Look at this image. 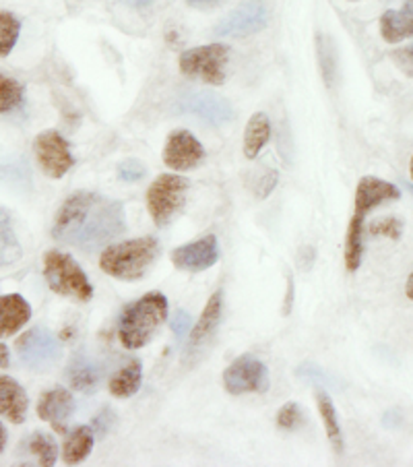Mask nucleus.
I'll list each match as a JSON object with an SVG mask.
<instances>
[{"mask_svg":"<svg viewBox=\"0 0 413 467\" xmlns=\"http://www.w3.org/2000/svg\"><path fill=\"white\" fill-rule=\"evenodd\" d=\"M127 230V215L120 201L104 194L77 191L65 199L52 223V238L83 251L112 243Z\"/></svg>","mask_w":413,"mask_h":467,"instance_id":"obj_1","label":"nucleus"},{"mask_svg":"<svg viewBox=\"0 0 413 467\" xmlns=\"http://www.w3.org/2000/svg\"><path fill=\"white\" fill-rule=\"evenodd\" d=\"M168 318V298L161 292H147L122 310L119 323L120 344L127 349H141L153 339Z\"/></svg>","mask_w":413,"mask_h":467,"instance_id":"obj_2","label":"nucleus"},{"mask_svg":"<svg viewBox=\"0 0 413 467\" xmlns=\"http://www.w3.org/2000/svg\"><path fill=\"white\" fill-rule=\"evenodd\" d=\"M160 240L153 236L124 240L120 244L108 246L99 256V269L106 275L135 282L141 279L160 256Z\"/></svg>","mask_w":413,"mask_h":467,"instance_id":"obj_3","label":"nucleus"},{"mask_svg":"<svg viewBox=\"0 0 413 467\" xmlns=\"http://www.w3.org/2000/svg\"><path fill=\"white\" fill-rule=\"evenodd\" d=\"M44 277L50 290L67 298L89 302L93 298V285L85 275L81 265L71 254L62 251H48L44 256Z\"/></svg>","mask_w":413,"mask_h":467,"instance_id":"obj_4","label":"nucleus"},{"mask_svg":"<svg viewBox=\"0 0 413 467\" xmlns=\"http://www.w3.org/2000/svg\"><path fill=\"white\" fill-rule=\"evenodd\" d=\"M191 182L178 174H160L147 189V209L155 225H168L186 203Z\"/></svg>","mask_w":413,"mask_h":467,"instance_id":"obj_5","label":"nucleus"},{"mask_svg":"<svg viewBox=\"0 0 413 467\" xmlns=\"http://www.w3.org/2000/svg\"><path fill=\"white\" fill-rule=\"evenodd\" d=\"M230 60V46L207 44L184 50L178 60L186 79H199L207 85H222L225 81V67Z\"/></svg>","mask_w":413,"mask_h":467,"instance_id":"obj_6","label":"nucleus"},{"mask_svg":"<svg viewBox=\"0 0 413 467\" xmlns=\"http://www.w3.org/2000/svg\"><path fill=\"white\" fill-rule=\"evenodd\" d=\"M223 387L230 395L246 393H267L269 391V370L259 358L244 354L233 360L223 372Z\"/></svg>","mask_w":413,"mask_h":467,"instance_id":"obj_7","label":"nucleus"},{"mask_svg":"<svg viewBox=\"0 0 413 467\" xmlns=\"http://www.w3.org/2000/svg\"><path fill=\"white\" fill-rule=\"evenodd\" d=\"M15 348H17L21 362L34 370L50 368L60 360L62 354L58 337L44 327H34L23 333Z\"/></svg>","mask_w":413,"mask_h":467,"instance_id":"obj_8","label":"nucleus"},{"mask_svg":"<svg viewBox=\"0 0 413 467\" xmlns=\"http://www.w3.org/2000/svg\"><path fill=\"white\" fill-rule=\"evenodd\" d=\"M34 151L44 174L54 178V181H58V178L71 172V168L75 166L71 145L54 129L44 130L36 137Z\"/></svg>","mask_w":413,"mask_h":467,"instance_id":"obj_9","label":"nucleus"},{"mask_svg":"<svg viewBox=\"0 0 413 467\" xmlns=\"http://www.w3.org/2000/svg\"><path fill=\"white\" fill-rule=\"evenodd\" d=\"M269 23V9L263 0H246L223 17L213 34L222 37H246L259 34Z\"/></svg>","mask_w":413,"mask_h":467,"instance_id":"obj_10","label":"nucleus"},{"mask_svg":"<svg viewBox=\"0 0 413 467\" xmlns=\"http://www.w3.org/2000/svg\"><path fill=\"white\" fill-rule=\"evenodd\" d=\"M205 160V147L201 145L191 130L170 132L166 147H163V163L174 172H189L199 168Z\"/></svg>","mask_w":413,"mask_h":467,"instance_id":"obj_11","label":"nucleus"},{"mask_svg":"<svg viewBox=\"0 0 413 467\" xmlns=\"http://www.w3.org/2000/svg\"><path fill=\"white\" fill-rule=\"evenodd\" d=\"M170 259L176 269L199 274V271L212 269L220 261V243H217L215 234H207L194 243L174 248Z\"/></svg>","mask_w":413,"mask_h":467,"instance_id":"obj_12","label":"nucleus"},{"mask_svg":"<svg viewBox=\"0 0 413 467\" xmlns=\"http://www.w3.org/2000/svg\"><path fill=\"white\" fill-rule=\"evenodd\" d=\"M181 110L184 114L199 116L201 120L212 124H223L233 119V108L223 96H217L213 91H189L181 99Z\"/></svg>","mask_w":413,"mask_h":467,"instance_id":"obj_13","label":"nucleus"},{"mask_svg":"<svg viewBox=\"0 0 413 467\" xmlns=\"http://www.w3.org/2000/svg\"><path fill=\"white\" fill-rule=\"evenodd\" d=\"M73 393L67 391L65 387H54L50 391H46L40 397V401H37V416H40L44 422H48L54 431L65 434L68 418L73 414Z\"/></svg>","mask_w":413,"mask_h":467,"instance_id":"obj_14","label":"nucleus"},{"mask_svg":"<svg viewBox=\"0 0 413 467\" xmlns=\"http://www.w3.org/2000/svg\"><path fill=\"white\" fill-rule=\"evenodd\" d=\"M401 199L399 186L393 182H387L383 178L377 176H364L360 182H357L356 189V199H354V212L357 213H368L372 209L380 207L387 201H397Z\"/></svg>","mask_w":413,"mask_h":467,"instance_id":"obj_15","label":"nucleus"},{"mask_svg":"<svg viewBox=\"0 0 413 467\" xmlns=\"http://www.w3.org/2000/svg\"><path fill=\"white\" fill-rule=\"evenodd\" d=\"M222 315H223V292L217 290L213 292L212 298L207 300V305L201 313V318L189 333V341H186V358L192 356L197 349L205 346V341H209V337L215 333L217 325H220Z\"/></svg>","mask_w":413,"mask_h":467,"instance_id":"obj_16","label":"nucleus"},{"mask_svg":"<svg viewBox=\"0 0 413 467\" xmlns=\"http://www.w3.org/2000/svg\"><path fill=\"white\" fill-rule=\"evenodd\" d=\"M67 383L71 385L75 391L79 393H91L101 385V379H104V364L96 358L79 352L71 358V364L67 366Z\"/></svg>","mask_w":413,"mask_h":467,"instance_id":"obj_17","label":"nucleus"},{"mask_svg":"<svg viewBox=\"0 0 413 467\" xmlns=\"http://www.w3.org/2000/svg\"><path fill=\"white\" fill-rule=\"evenodd\" d=\"M29 397L17 380L11 377H0V416L13 424H23L27 418Z\"/></svg>","mask_w":413,"mask_h":467,"instance_id":"obj_18","label":"nucleus"},{"mask_svg":"<svg viewBox=\"0 0 413 467\" xmlns=\"http://www.w3.org/2000/svg\"><path fill=\"white\" fill-rule=\"evenodd\" d=\"M31 318V305L21 294L0 296V339L15 336Z\"/></svg>","mask_w":413,"mask_h":467,"instance_id":"obj_19","label":"nucleus"},{"mask_svg":"<svg viewBox=\"0 0 413 467\" xmlns=\"http://www.w3.org/2000/svg\"><path fill=\"white\" fill-rule=\"evenodd\" d=\"M380 36L387 44H399L413 37V0H405L401 9L383 13Z\"/></svg>","mask_w":413,"mask_h":467,"instance_id":"obj_20","label":"nucleus"},{"mask_svg":"<svg viewBox=\"0 0 413 467\" xmlns=\"http://www.w3.org/2000/svg\"><path fill=\"white\" fill-rule=\"evenodd\" d=\"M93 428L91 426H77L67 434L62 442V462L67 465H77L89 457L93 449Z\"/></svg>","mask_w":413,"mask_h":467,"instance_id":"obj_21","label":"nucleus"},{"mask_svg":"<svg viewBox=\"0 0 413 467\" xmlns=\"http://www.w3.org/2000/svg\"><path fill=\"white\" fill-rule=\"evenodd\" d=\"M143 383V366L139 360H130L116 372V375L108 380V389L119 400H129L135 395Z\"/></svg>","mask_w":413,"mask_h":467,"instance_id":"obj_22","label":"nucleus"},{"mask_svg":"<svg viewBox=\"0 0 413 467\" xmlns=\"http://www.w3.org/2000/svg\"><path fill=\"white\" fill-rule=\"evenodd\" d=\"M271 139V120L264 112H256L251 116L244 130V155L246 160H256L263 147Z\"/></svg>","mask_w":413,"mask_h":467,"instance_id":"obj_23","label":"nucleus"},{"mask_svg":"<svg viewBox=\"0 0 413 467\" xmlns=\"http://www.w3.org/2000/svg\"><path fill=\"white\" fill-rule=\"evenodd\" d=\"M315 400H316L318 414H321V420H323L326 437H329L333 449L337 451V453H343V432H341L339 416H337V410H335L331 395L326 393L325 389H316Z\"/></svg>","mask_w":413,"mask_h":467,"instance_id":"obj_24","label":"nucleus"},{"mask_svg":"<svg viewBox=\"0 0 413 467\" xmlns=\"http://www.w3.org/2000/svg\"><path fill=\"white\" fill-rule=\"evenodd\" d=\"M364 222H366V215L354 212V217H352V222H349V228H347V238H346V267H347V271H357L362 265Z\"/></svg>","mask_w":413,"mask_h":467,"instance_id":"obj_25","label":"nucleus"},{"mask_svg":"<svg viewBox=\"0 0 413 467\" xmlns=\"http://www.w3.org/2000/svg\"><path fill=\"white\" fill-rule=\"evenodd\" d=\"M316 54L323 79L329 88H333L335 79H337V48H335L331 36L316 34Z\"/></svg>","mask_w":413,"mask_h":467,"instance_id":"obj_26","label":"nucleus"},{"mask_svg":"<svg viewBox=\"0 0 413 467\" xmlns=\"http://www.w3.org/2000/svg\"><path fill=\"white\" fill-rule=\"evenodd\" d=\"M23 99H26V88H23V83L15 79V77L0 73V114L17 110L23 104Z\"/></svg>","mask_w":413,"mask_h":467,"instance_id":"obj_27","label":"nucleus"},{"mask_svg":"<svg viewBox=\"0 0 413 467\" xmlns=\"http://www.w3.org/2000/svg\"><path fill=\"white\" fill-rule=\"evenodd\" d=\"M21 34V21L17 15L0 11V58L9 57Z\"/></svg>","mask_w":413,"mask_h":467,"instance_id":"obj_28","label":"nucleus"},{"mask_svg":"<svg viewBox=\"0 0 413 467\" xmlns=\"http://www.w3.org/2000/svg\"><path fill=\"white\" fill-rule=\"evenodd\" d=\"M27 447H29V453H34L37 457V463H40V465L52 467L54 463H57L58 449H57V442L52 441L50 434L34 432V434H31V439L27 441Z\"/></svg>","mask_w":413,"mask_h":467,"instance_id":"obj_29","label":"nucleus"},{"mask_svg":"<svg viewBox=\"0 0 413 467\" xmlns=\"http://www.w3.org/2000/svg\"><path fill=\"white\" fill-rule=\"evenodd\" d=\"M368 232L372 234V236H385V238H391V240H399L401 234H403V222L395 215L380 217V220L372 222L368 225Z\"/></svg>","mask_w":413,"mask_h":467,"instance_id":"obj_30","label":"nucleus"},{"mask_svg":"<svg viewBox=\"0 0 413 467\" xmlns=\"http://www.w3.org/2000/svg\"><path fill=\"white\" fill-rule=\"evenodd\" d=\"M304 424H306V416H304L298 403L290 401L277 411V426L282 428V431H295V428H300Z\"/></svg>","mask_w":413,"mask_h":467,"instance_id":"obj_31","label":"nucleus"},{"mask_svg":"<svg viewBox=\"0 0 413 467\" xmlns=\"http://www.w3.org/2000/svg\"><path fill=\"white\" fill-rule=\"evenodd\" d=\"M147 168L141 160L129 158L119 163V178L124 182H139L141 178H145Z\"/></svg>","mask_w":413,"mask_h":467,"instance_id":"obj_32","label":"nucleus"},{"mask_svg":"<svg viewBox=\"0 0 413 467\" xmlns=\"http://www.w3.org/2000/svg\"><path fill=\"white\" fill-rule=\"evenodd\" d=\"M277 181H279L277 170H264V172L259 176V181H256V186H254L256 199H267L269 194L273 192V189L277 186Z\"/></svg>","mask_w":413,"mask_h":467,"instance_id":"obj_33","label":"nucleus"},{"mask_svg":"<svg viewBox=\"0 0 413 467\" xmlns=\"http://www.w3.org/2000/svg\"><path fill=\"white\" fill-rule=\"evenodd\" d=\"M114 422H116L114 411H112L110 408H104V410L99 411V414H98L96 418H93L91 428H93V432H98L99 437H104L106 432H110V431H112Z\"/></svg>","mask_w":413,"mask_h":467,"instance_id":"obj_34","label":"nucleus"},{"mask_svg":"<svg viewBox=\"0 0 413 467\" xmlns=\"http://www.w3.org/2000/svg\"><path fill=\"white\" fill-rule=\"evenodd\" d=\"M391 58L395 60V65L399 67L403 73L413 75V44L411 46H405V48L395 50L391 54Z\"/></svg>","mask_w":413,"mask_h":467,"instance_id":"obj_35","label":"nucleus"},{"mask_svg":"<svg viewBox=\"0 0 413 467\" xmlns=\"http://www.w3.org/2000/svg\"><path fill=\"white\" fill-rule=\"evenodd\" d=\"M171 331H174L176 339H182L186 333H191V315L184 313V310H178L171 318Z\"/></svg>","mask_w":413,"mask_h":467,"instance_id":"obj_36","label":"nucleus"},{"mask_svg":"<svg viewBox=\"0 0 413 467\" xmlns=\"http://www.w3.org/2000/svg\"><path fill=\"white\" fill-rule=\"evenodd\" d=\"M186 3L199 11H209V9H215V6L223 5L225 0H186Z\"/></svg>","mask_w":413,"mask_h":467,"instance_id":"obj_37","label":"nucleus"},{"mask_svg":"<svg viewBox=\"0 0 413 467\" xmlns=\"http://www.w3.org/2000/svg\"><path fill=\"white\" fill-rule=\"evenodd\" d=\"M287 282H290V284H287V298H285V306H284V315L287 317V315H290V310H292V296H294V279H292V275H290V279H287Z\"/></svg>","mask_w":413,"mask_h":467,"instance_id":"obj_38","label":"nucleus"},{"mask_svg":"<svg viewBox=\"0 0 413 467\" xmlns=\"http://www.w3.org/2000/svg\"><path fill=\"white\" fill-rule=\"evenodd\" d=\"M11 364V354H9V348L5 344H0V368H6V366Z\"/></svg>","mask_w":413,"mask_h":467,"instance_id":"obj_39","label":"nucleus"},{"mask_svg":"<svg viewBox=\"0 0 413 467\" xmlns=\"http://www.w3.org/2000/svg\"><path fill=\"white\" fill-rule=\"evenodd\" d=\"M122 3L129 6H135V9H143V6H150L153 0H122Z\"/></svg>","mask_w":413,"mask_h":467,"instance_id":"obj_40","label":"nucleus"},{"mask_svg":"<svg viewBox=\"0 0 413 467\" xmlns=\"http://www.w3.org/2000/svg\"><path fill=\"white\" fill-rule=\"evenodd\" d=\"M6 441H9V434H6V428L5 424L0 422V453H3L5 447H6Z\"/></svg>","mask_w":413,"mask_h":467,"instance_id":"obj_41","label":"nucleus"},{"mask_svg":"<svg viewBox=\"0 0 413 467\" xmlns=\"http://www.w3.org/2000/svg\"><path fill=\"white\" fill-rule=\"evenodd\" d=\"M405 296H408L409 300H413V271H411V275L408 277V284H405Z\"/></svg>","mask_w":413,"mask_h":467,"instance_id":"obj_42","label":"nucleus"},{"mask_svg":"<svg viewBox=\"0 0 413 467\" xmlns=\"http://www.w3.org/2000/svg\"><path fill=\"white\" fill-rule=\"evenodd\" d=\"M409 176H411V182H413V155H411V161H409Z\"/></svg>","mask_w":413,"mask_h":467,"instance_id":"obj_43","label":"nucleus"}]
</instances>
